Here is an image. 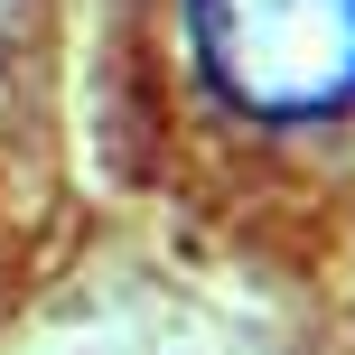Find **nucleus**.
<instances>
[{"label": "nucleus", "mask_w": 355, "mask_h": 355, "mask_svg": "<svg viewBox=\"0 0 355 355\" xmlns=\"http://www.w3.org/2000/svg\"><path fill=\"white\" fill-rule=\"evenodd\" d=\"M187 85L243 141H346L355 131V0H159Z\"/></svg>", "instance_id": "obj_1"}]
</instances>
